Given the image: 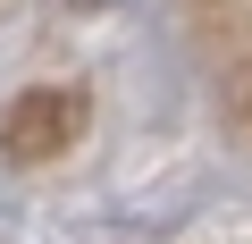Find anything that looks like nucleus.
Wrapping results in <instances>:
<instances>
[{
	"mask_svg": "<svg viewBox=\"0 0 252 244\" xmlns=\"http://www.w3.org/2000/svg\"><path fill=\"white\" fill-rule=\"evenodd\" d=\"M76 127H84V93L34 84V93L9 101V118H0V152H9L17 169H42V160H59V152L76 143Z\"/></svg>",
	"mask_w": 252,
	"mask_h": 244,
	"instance_id": "nucleus-1",
	"label": "nucleus"
}]
</instances>
